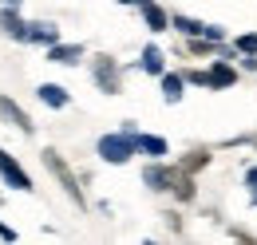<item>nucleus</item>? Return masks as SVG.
I'll return each instance as SVG.
<instances>
[{
	"instance_id": "nucleus-1",
	"label": "nucleus",
	"mask_w": 257,
	"mask_h": 245,
	"mask_svg": "<svg viewBox=\"0 0 257 245\" xmlns=\"http://www.w3.org/2000/svg\"><path fill=\"white\" fill-rule=\"evenodd\" d=\"M99 158L111 162V166H123L139 154V131H119V135H103L99 139Z\"/></svg>"
},
{
	"instance_id": "nucleus-2",
	"label": "nucleus",
	"mask_w": 257,
	"mask_h": 245,
	"mask_svg": "<svg viewBox=\"0 0 257 245\" xmlns=\"http://www.w3.org/2000/svg\"><path fill=\"white\" fill-rule=\"evenodd\" d=\"M40 158H44V166H48V170L56 174V182L64 186V194L71 198V202H75V206H79V210H83V206H87V198H83V190H79V178L71 174V166H67L64 158H60V151L44 147V154H40Z\"/></svg>"
},
{
	"instance_id": "nucleus-3",
	"label": "nucleus",
	"mask_w": 257,
	"mask_h": 245,
	"mask_svg": "<svg viewBox=\"0 0 257 245\" xmlns=\"http://www.w3.org/2000/svg\"><path fill=\"white\" fill-rule=\"evenodd\" d=\"M91 75H95V87L103 95H123V67L111 60V56H99L91 63Z\"/></svg>"
},
{
	"instance_id": "nucleus-4",
	"label": "nucleus",
	"mask_w": 257,
	"mask_h": 245,
	"mask_svg": "<svg viewBox=\"0 0 257 245\" xmlns=\"http://www.w3.org/2000/svg\"><path fill=\"white\" fill-rule=\"evenodd\" d=\"M174 178H178V166H166L162 158H151V162L143 166V186H147V190H155V194L170 190Z\"/></svg>"
},
{
	"instance_id": "nucleus-5",
	"label": "nucleus",
	"mask_w": 257,
	"mask_h": 245,
	"mask_svg": "<svg viewBox=\"0 0 257 245\" xmlns=\"http://www.w3.org/2000/svg\"><path fill=\"white\" fill-rule=\"evenodd\" d=\"M0 178L12 186V190H24V194H32V190H36L32 178L24 174V166H20V162H16V158H12L8 151H0Z\"/></svg>"
},
{
	"instance_id": "nucleus-6",
	"label": "nucleus",
	"mask_w": 257,
	"mask_h": 245,
	"mask_svg": "<svg viewBox=\"0 0 257 245\" xmlns=\"http://www.w3.org/2000/svg\"><path fill=\"white\" fill-rule=\"evenodd\" d=\"M0 115H4V119L12 122V127H20V131H24V135H32V131H36V122H32V115H28V111H24V107H20V103H12V99H8V95H0Z\"/></svg>"
},
{
	"instance_id": "nucleus-7",
	"label": "nucleus",
	"mask_w": 257,
	"mask_h": 245,
	"mask_svg": "<svg viewBox=\"0 0 257 245\" xmlns=\"http://www.w3.org/2000/svg\"><path fill=\"white\" fill-rule=\"evenodd\" d=\"M233 83H237V67L229 60L210 63V91H225V87H233Z\"/></svg>"
},
{
	"instance_id": "nucleus-8",
	"label": "nucleus",
	"mask_w": 257,
	"mask_h": 245,
	"mask_svg": "<svg viewBox=\"0 0 257 245\" xmlns=\"http://www.w3.org/2000/svg\"><path fill=\"white\" fill-rule=\"evenodd\" d=\"M48 60H52V63H64V67H75V63L83 60V44H64V40H60V44L48 48Z\"/></svg>"
},
{
	"instance_id": "nucleus-9",
	"label": "nucleus",
	"mask_w": 257,
	"mask_h": 245,
	"mask_svg": "<svg viewBox=\"0 0 257 245\" xmlns=\"http://www.w3.org/2000/svg\"><path fill=\"white\" fill-rule=\"evenodd\" d=\"M28 44H44V48H52V44H60V28L48 24V20H32V24H28Z\"/></svg>"
},
{
	"instance_id": "nucleus-10",
	"label": "nucleus",
	"mask_w": 257,
	"mask_h": 245,
	"mask_svg": "<svg viewBox=\"0 0 257 245\" xmlns=\"http://www.w3.org/2000/svg\"><path fill=\"white\" fill-rule=\"evenodd\" d=\"M162 99L166 103H178L182 95H186V75H178V71H162Z\"/></svg>"
},
{
	"instance_id": "nucleus-11",
	"label": "nucleus",
	"mask_w": 257,
	"mask_h": 245,
	"mask_svg": "<svg viewBox=\"0 0 257 245\" xmlns=\"http://www.w3.org/2000/svg\"><path fill=\"white\" fill-rule=\"evenodd\" d=\"M139 67H143L147 75H162V71H166V56H162L159 44H147V48H143V60H139Z\"/></svg>"
},
{
	"instance_id": "nucleus-12",
	"label": "nucleus",
	"mask_w": 257,
	"mask_h": 245,
	"mask_svg": "<svg viewBox=\"0 0 257 245\" xmlns=\"http://www.w3.org/2000/svg\"><path fill=\"white\" fill-rule=\"evenodd\" d=\"M143 24H147L151 32H166V28H170V12L151 0V4H143Z\"/></svg>"
},
{
	"instance_id": "nucleus-13",
	"label": "nucleus",
	"mask_w": 257,
	"mask_h": 245,
	"mask_svg": "<svg viewBox=\"0 0 257 245\" xmlns=\"http://www.w3.org/2000/svg\"><path fill=\"white\" fill-rule=\"evenodd\" d=\"M40 99L48 103V107H56V111H64L67 103H71V95H67V87H60V83H40Z\"/></svg>"
},
{
	"instance_id": "nucleus-14",
	"label": "nucleus",
	"mask_w": 257,
	"mask_h": 245,
	"mask_svg": "<svg viewBox=\"0 0 257 245\" xmlns=\"http://www.w3.org/2000/svg\"><path fill=\"white\" fill-rule=\"evenodd\" d=\"M139 154H147V158H166V154H170V143H166L162 135H139Z\"/></svg>"
},
{
	"instance_id": "nucleus-15",
	"label": "nucleus",
	"mask_w": 257,
	"mask_h": 245,
	"mask_svg": "<svg viewBox=\"0 0 257 245\" xmlns=\"http://www.w3.org/2000/svg\"><path fill=\"white\" fill-rule=\"evenodd\" d=\"M0 28L8 32L12 40H28V20H20L16 8H4V12H0Z\"/></svg>"
},
{
	"instance_id": "nucleus-16",
	"label": "nucleus",
	"mask_w": 257,
	"mask_h": 245,
	"mask_svg": "<svg viewBox=\"0 0 257 245\" xmlns=\"http://www.w3.org/2000/svg\"><path fill=\"white\" fill-rule=\"evenodd\" d=\"M170 28L182 32V36H202V32H206V24H202V20H194V16H182V12H174V16H170Z\"/></svg>"
},
{
	"instance_id": "nucleus-17",
	"label": "nucleus",
	"mask_w": 257,
	"mask_h": 245,
	"mask_svg": "<svg viewBox=\"0 0 257 245\" xmlns=\"http://www.w3.org/2000/svg\"><path fill=\"white\" fill-rule=\"evenodd\" d=\"M202 166H210V151H190L182 162H178V170H182V174H198Z\"/></svg>"
},
{
	"instance_id": "nucleus-18",
	"label": "nucleus",
	"mask_w": 257,
	"mask_h": 245,
	"mask_svg": "<svg viewBox=\"0 0 257 245\" xmlns=\"http://www.w3.org/2000/svg\"><path fill=\"white\" fill-rule=\"evenodd\" d=\"M170 190H174L178 202H190V198H194V174H182V170H178V178H174Z\"/></svg>"
},
{
	"instance_id": "nucleus-19",
	"label": "nucleus",
	"mask_w": 257,
	"mask_h": 245,
	"mask_svg": "<svg viewBox=\"0 0 257 245\" xmlns=\"http://www.w3.org/2000/svg\"><path fill=\"white\" fill-rule=\"evenodd\" d=\"M233 48H237L241 56H257V32H241V36L233 40Z\"/></svg>"
},
{
	"instance_id": "nucleus-20",
	"label": "nucleus",
	"mask_w": 257,
	"mask_h": 245,
	"mask_svg": "<svg viewBox=\"0 0 257 245\" xmlns=\"http://www.w3.org/2000/svg\"><path fill=\"white\" fill-rule=\"evenodd\" d=\"M182 75H186V83H194V87H210V71H198L194 67V71H182Z\"/></svg>"
},
{
	"instance_id": "nucleus-21",
	"label": "nucleus",
	"mask_w": 257,
	"mask_h": 245,
	"mask_svg": "<svg viewBox=\"0 0 257 245\" xmlns=\"http://www.w3.org/2000/svg\"><path fill=\"white\" fill-rule=\"evenodd\" d=\"M245 186H249V202L257 206V166H249V170H245Z\"/></svg>"
},
{
	"instance_id": "nucleus-22",
	"label": "nucleus",
	"mask_w": 257,
	"mask_h": 245,
	"mask_svg": "<svg viewBox=\"0 0 257 245\" xmlns=\"http://www.w3.org/2000/svg\"><path fill=\"white\" fill-rule=\"evenodd\" d=\"M202 36H206V40H214V44H222V40H225V28H222V24H206Z\"/></svg>"
},
{
	"instance_id": "nucleus-23",
	"label": "nucleus",
	"mask_w": 257,
	"mask_h": 245,
	"mask_svg": "<svg viewBox=\"0 0 257 245\" xmlns=\"http://www.w3.org/2000/svg\"><path fill=\"white\" fill-rule=\"evenodd\" d=\"M0 237H4V241H16V229H8V225L0 221Z\"/></svg>"
},
{
	"instance_id": "nucleus-24",
	"label": "nucleus",
	"mask_w": 257,
	"mask_h": 245,
	"mask_svg": "<svg viewBox=\"0 0 257 245\" xmlns=\"http://www.w3.org/2000/svg\"><path fill=\"white\" fill-rule=\"evenodd\" d=\"M0 4H4V8H20V0H0Z\"/></svg>"
},
{
	"instance_id": "nucleus-25",
	"label": "nucleus",
	"mask_w": 257,
	"mask_h": 245,
	"mask_svg": "<svg viewBox=\"0 0 257 245\" xmlns=\"http://www.w3.org/2000/svg\"><path fill=\"white\" fill-rule=\"evenodd\" d=\"M127 4H139V8H143V4H151V0H127Z\"/></svg>"
},
{
	"instance_id": "nucleus-26",
	"label": "nucleus",
	"mask_w": 257,
	"mask_h": 245,
	"mask_svg": "<svg viewBox=\"0 0 257 245\" xmlns=\"http://www.w3.org/2000/svg\"><path fill=\"white\" fill-rule=\"evenodd\" d=\"M119 4H127V0H119Z\"/></svg>"
}]
</instances>
